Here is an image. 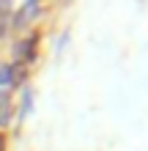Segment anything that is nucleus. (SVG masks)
<instances>
[{
	"label": "nucleus",
	"mask_w": 148,
	"mask_h": 151,
	"mask_svg": "<svg viewBox=\"0 0 148 151\" xmlns=\"http://www.w3.org/2000/svg\"><path fill=\"white\" fill-rule=\"evenodd\" d=\"M33 11H36V6H33V3H28V6H25L19 14H16V19H14V22H16V25H22V22H25V19H28V17L33 14Z\"/></svg>",
	"instance_id": "1"
},
{
	"label": "nucleus",
	"mask_w": 148,
	"mask_h": 151,
	"mask_svg": "<svg viewBox=\"0 0 148 151\" xmlns=\"http://www.w3.org/2000/svg\"><path fill=\"white\" fill-rule=\"evenodd\" d=\"M6 107H8V93L0 91V110H6Z\"/></svg>",
	"instance_id": "2"
},
{
	"label": "nucleus",
	"mask_w": 148,
	"mask_h": 151,
	"mask_svg": "<svg viewBox=\"0 0 148 151\" xmlns=\"http://www.w3.org/2000/svg\"><path fill=\"white\" fill-rule=\"evenodd\" d=\"M6 28H8V22L3 19V17H0V36H3V33H6Z\"/></svg>",
	"instance_id": "4"
},
{
	"label": "nucleus",
	"mask_w": 148,
	"mask_h": 151,
	"mask_svg": "<svg viewBox=\"0 0 148 151\" xmlns=\"http://www.w3.org/2000/svg\"><path fill=\"white\" fill-rule=\"evenodd\" d=\"M6 80H11V69H3L0 72V83H6Z\"/></svg>",
	"instance_id": "3"
}]
</instances>
